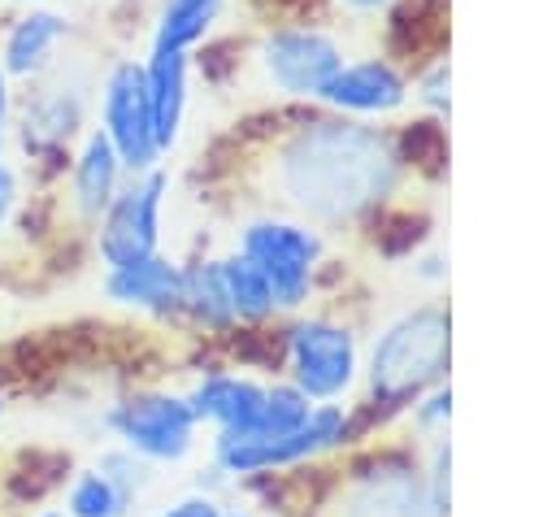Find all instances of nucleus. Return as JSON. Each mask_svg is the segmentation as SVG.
<instances>
[{
	"label": "nucleus",
	"instance_id": "obj_7",
	"mask_svg": "<svg viewBox=\"0 0 556 517\" xmlns=\"http://www.w3.org/2000/svg\"><path fill=\"white\" fill-rule=\"evenodd\" d=\"M287 365L313 404H330L356 382V335L334 317H300L287 326Z\"/></svg>",
	"mask_w": 556,
	"mask_h": 517
},
{
	"label": "nucleus",
	"instance_id": "obj_2",
	"mask_svg": "<svg viewBox=\"0 0 556 517\" xmlns=\"http://www.w3.org/2000/svg\"><path fill=\"white\" fill-rule=\"evenodd\" d=\"M447 330L452 321L443 304H421L417 313H404L400 321H391L378 335L374 356H369L374 395L387 404H404L421 395L430 382H439L447 369V352H452Z\"/></svg>",
	"mask_w": 556,
	"mask_h": 517
},
{
	"label": "nucleus",
	"instance_id": "obj_31",
	"mask_svg": "<svg viewBox=\"0 0 556 517\" xmlns=\"http://www.w3.org/2000/svg\"><path fill=\"white\" fill-rule=\"evenodd\" d=\"M0 413H4V400H0Z\"/></svg>",
	"mask_w": 556,
	"mask_h": 517
},
{
	"label": "nucleus",
	"instance_id": "obj_4",
	"mask_svg": "<svg viewBox=\"0 0 556 517\" xmlns=\"http://www.w3.org/2000/svg\"><path fill=\"white\" fill-rule=\"evenodd\" d=\"M235 252H243L265 274L274 308H300L313 291V274H317L326 243L313 226H300L287 217H256L239 230Z\"/></svg>",
	"mask_w": 556,
	"mask_h": 517
},
{
	"label": "nucleus",
	"instance_id": "obj_27",
	"mask_svg": "<svg viewBox=\"0 0 556 517\" xmlns=\"http://www.w3.org/2000/svg\"><path fill=\"white\" fill-rule=\"evenodd\" d=\"M334 4H343V9H352V13H378V9H387L391 0H334Z\"/></svg>",
	"mask_w": 556,
	"mask_h": 517
},
{
	"label": "nucleus",
	"instance_id": "obj_16",
	"mask_svg": "<svg viewBox=\"0 0 556 517\" xmlns=\"http://www.w3.org/2000/svg\"><path fill=\"white\" fill-rule=\"evenodd\" d=\"M222 9H226V0H161L148 48H165V52L200 48L208 39V30L217 26Z\"/></svg>",
	"mask_w": 556,
	"mask_h": 517
},
{
	"label": "nucleus",
	"instance_id": "obj_19",
	"mask_svg": "<svg viewBox=\"0 0 556 517\" xmlns=\"http://www.w3.org/2000/svg\"><path fill=\"white\" fill-rule=\"evenodd\" d=\"M126 508L130 495L104 469H83L65 491V517H122Z\"/></svg>",
	"mask_w": 556,
	"mask_h": 517
},
{
	"label": "nucleus",
	"instance_id": "obj_17",
	"mask_svg": "<svg viewBox=\"0 0 556 517\" xmlns=\"http://www.w3.org/2000/svg\"><path fill=\"white\" fill-rule=\"evenodd\" d=\"M182 313H187L195 326H204V330H226V326H235V308H230V300H226L217 256H213V261L182 265Z\"/></svg>",
	"mask_w": 556,
	"mask_h": 517
},
{
	"label": "nucleus",
	"instance_id": "obj_8",
	"mask_svg": "<svg viewBox=\"0 0 556 517\" xmlns=\"http://www.w3.org/2000/svg\"><path fill=\"white\" fill-rule=\"evenodd\" d=\"M200 417L191 413L187 395L169 391H135L109 408V430L143 461H182L195 447Z\"/></svg>",
	"mask_w": 556,
	"mask_h": 517
},
{
	"label": "nucleus",
	"instance_id": "obj_29",
	"mask_svg": "<svg viewBox=\"0 0 556 517\" xmlns=\"http://www.w3.org/2000/svg\"><path fill=\"white\" fill-rule=\"evenodd\" d=\"M35 517H65V513H56V508H48V513H35Z\"/></svg>",
	"mask_w": 556,
	"mask_h": 517
},
{
	"label": "nucleus",
	"instance_id": "obj_26",
	"mask_svg": "<svg viewBox=\"0 0 556 517\" xmlns=\"http://www.w3.org/2000/svg\"><path fill=\"white\" fill-rule=\"evenodd\" d=\"M9 117H13V78L0 65V126H9Z\"/></svg>",
	"mask_w": 556,
	"mask_h": 517
},
{
	"label": "nucleus",
	"instance_id": "obj_10",
	"mask_svg": "<svg viewBox=\"0 0 556 517\" xmlns=\"http://www.w3.org/2000/svg\"><path fill=\"white\" fill-rule=\"evenodd\" d=\"M408 78L387 56L343 61L321 91V104L343 117H387L408 104Z\"/></svg>",
	"mask_w": 556,
	"mask_h": 517
},
{
	"label": "nucleus",
	"instance_id": "obj_32",
	"mask_svg": "<svg viewBox=\"0 0 556 517\" xmlns=\"http://www.w3.org/2000/svg\"><path fill=\"white\" fill-rule=\"evenodd\" d=\"M0 161H4V156H0Z\"/></svg>",
	"mask_w": 556,
	"mask_h": 517
},
{
	"label": "nucleus",
	"instance_id": "obj_25",
	"mask_svg": "<svg viewBox=\"0 0 556 517\" xmlns=\"http://www.w3.org/2000/svg\"><path fill=\"white\" fill-rule=\"evenodd\" d=\"M13 213H17V169L9 161H0V230L9 226Z\"/></svg>",
	"mask_w": 556,
	"mask_h": 517
},
{
	"label": "nucleus",
	"instance_id": "obj_28",
	"mask_svg": "<svg viewBox=\"0 0 556 517\" xmlns=\"http://www.w3.org/2000/svg\"><path fill=\"white\" fill-rule=\"evenodd\" d=\"M4 4H17V9H26V4H48V0H4Z\"/></svg>",
	"mask_w": 556,
	"mask_h": 517
},
{
	"label": "nucleus",
	"instance_id": "obj_13",
	"mask_svg": "<svg viewBox=\"0 0 556 517\" xmlns=\"http://www.w3.org/2000/svg\"><path fill=\"white\" fill-rule=\"evenodd\" d=\"M65 35H70L65 13L43 9V4H26L4 26V35H0V65H4V74L9 78H39L52 65V56H56Z\"/></svg>",
	"mask_w": 556,
	"mask_h": 517
},
{
	"label": "nucleus",
	"instance_id": "obj_30",
	"mask_svg": "<svg viewBox=\"0 0 556 517\" xmlns=\"http://www.w3.org/2000/svg\"><path fill=\"white\" fill-rule=\"evenodd\" d=\"M226 517H248V513H226Z\"/></svg>",
	"mask_w": 556,
	"mask_h": 517
},
{
	"label": "nucleus",
	"instance_id": "obj_9",
	"mask_svg": "<svg viewBox=\"0 0 556 517\" xmlns=\"http://www.w3.org/2000/svg\"><path fill=\"white\" fill-rule=\"evenodd\" d=\"M261 74L278 96L291 100H321L326 83L343 65V48L321 26H278L256 48Z\"/></svg>",
	"mask_w": 556,
	"mask_h": 517
},
{
	"label": "nucleus",
	"instance_id": "obj_11",
	"mask_svg": "<svg viewBox=\"0 0 556 517\" xmlns=\"http://www.w3.org/2000/svg\"><path fill=\"white\" fill-rule=\"evenodd\" d=\"M100 287L113 304H126V308L182 313V265L165 252L139 256L130 265H109Z\"/></svg>",
	"mask_w": 556,
	"mask_h": 517
},
{
	"label": "nucleus",
	"instance_id": "obj_15",
	"mask_svg": "<svg viewBox=\"0 0 556 517\" xmlns=\"http://www.w3.org/2000/svg\"><path fill=\"white\" fill-rule=\"evenodd\" d=\"M126 178V165L117 156V148L109 143V135L100 126H91L70 161V200L83 217H100L109 209V200L117 196Z\"/></svg>",
	"mask_w": 556,
	"mask_h": 517
},
{
	"label": "nucleus",
	"instance_id": "obj_21",
	"mask_svg": "<svg viewBox=\"0 0 556 517\" xmlns=\"http://www.w3.org/2000/svg\"><path fill=\"white\" fill-rule=\"evenodd\" d=\"M447 87H452V70H447V61H434L421 78H417V91H413V100L421 104V109H430V113H447Z\"/></svg>",
	"mask_w": 556,
	"mask_h": 517
},
{
	"label": "nucleus",
	"instance_id": "obj_5",
	"mask_svg": "<svg viewBox=\"0 0 556 517\" xmlns=\"http://www.w3.org/2000/svg\"><path fill=\"white\" fill-rule=\"evenodd\" d=\"M165 196H169V178L165 169H143L122 178L117 196L109 200V209L96 217V252L104 265H130L139 256L161 252V213H165Z\"/></svg>",
	"mask_w": 556,
	"mask_h": 517
},
{
	"label": "nucleus",
	"instance_id": "obj_6",
	"mask_svg": "<svg viewBox=\"0 0 556 517\" xmlns=\"http://www.w3.org/2000/svg\"><path fill=\"white\" fill-rule=\"evenodd\" d=\"M100 130L117 148L126 174H143L161 165L156 130H152V104H148V78L143 61L117 56L100 78Z\"/></svg>",
	"mask_w": 556,
	"mask_h": 517
},
{
	"label": "nucleus",
	"instance_id": "obj_3",
	"mask_svg": "<svg viewBox=\"0 0 556 517\" xmlns=\"http://www.w3.org/2000/svg\"><path fill=\"white\" fill-rule=\"evenodd\" d=\"M343 439H348V413L343 404L330 400V404H313V413L287 434H217L213 461H217V474H235V478L282 474Z\"/></svg>",
	"mask_w": 556,
	"mask_h": 517
},
{
	"label": "nucleus",
	"instance_id": "obj_1",
	"mask_svg": "<svg viewBox=\"0 0 556 517\" xmlns=\"http://www.w3.org/2000/svg\"><path fill=\"white\" fill-rule=\"evenodd\" d=\"M395 152L382 135L356 122H317L304 130L287 156V200L317 217H348L369 200H382L395 174Z\"/></svg>",
	"mask_w": 556,
	"mask_h": 517
},
{
	"label": "nucleus",
	"instance_id": "obj_23",
	"mask_svg": "<svg viewBox=\"0 0 556 517\" xmlns=\"http://www.w3.org/2000/svg\"><path fill=\"white\" fill-rule=\"evenodd\" d=\"M447 417H452V391H447V387H434V391L417 404V413H413L417 426H443Z\"/></svg>",
	"mask_w": 556,
	"mask_h": 517
},
{
	"label": "nucleus",
	"instance_id": "obj_20",
	"mask_svg": "<svg viewBox=\"0 0 556 517\" xmlns=\"http://www.w3.org/2000/svg\"><path fill=\"white\" fill-rule=\"evenodd\" d=\"M100 469H104L130 500H135V495L143 491V482H148V465H143V456H135L130 447H126V452H109V456L100 461Z\"/></svg>",
	"mask_w": 556,
	"mask_h": 517
},
{
	"label": "nucleus",
	"instance_id": "obj_18",
	"mask_svg": "<svg viewBox=\"0 0 556 517\" xmlns=\"http://www.w3.org/2000/svg\"><path fill=\"white\" fill-rule=\"evenodd\" d=\"M217 269H222V287H226V300L235 308V321H261V317L274 313L269 282H265V274L243 252L217 256Z\"/></svg>",
	"mask_w": 556,
	"mask_h": 517
},
{
	"label": "nucleus",
	"instance_id": "obj_12",
	"mask_svg": "<svg viewBox=\"0 0 556 517\" xmlns=\"http://www.w3.org/2000/svg\"><path fill=\"white\" fill-rule=\"evenodd\" d=\"M143 78H148V104H152V130L161 156H169L182 139V117L191 100V52H165L148 48L143 56Z\"/></svg>",
	"mask_w": 556,
	"mask_h": 517
},
{
	"label": "nucleus",
	"instance_id": "obj_24",
	"mask_svg": "<svg viewBox=\"0 0 556 517\" xmlns=\"http://www.w3.org/2000/svg\"><path fill=\"white\" fill-rule=\"evenodd\" d=\"M161 517H226V513H222L217 500H208V495H187V500L169 504Z\"/></svg>",
	"mask_w": 556,
	"mask_h": 517
},
{
	"label": "nucleus",
	"instance_id": "obj_22",
	"mask_svg": "<svg viewBox=\"0 0 556 517\" xmlns=\"http://www.w3.org/2000/svg\"><path fill=\"white\" fill-rule=\"evenodd\" d=\"M447 469H452V447L439 439L434 443V461H430V508H434V517H447V508H452Z\"/></svg>",
	"mask_w": 556,
	"mask_h": 517
},
{
	"label": "nucleus",
	"instance_id": "obj_14",
	"mask_svg": "<svg viewBox=\"0 0 556 517\" xmlns=\"http://www.w3.org/2000/svg\"><path fill=\"white\" fill-rule=\"evenodd\" d=\"M265 382L256 378H243V374H204L187 404L200 421L217 426V434H252L256 430V417H261V404H265Z\"/></svg>",
	"mask_w": 556,
	"mask_h": 517
}]
</instances>
